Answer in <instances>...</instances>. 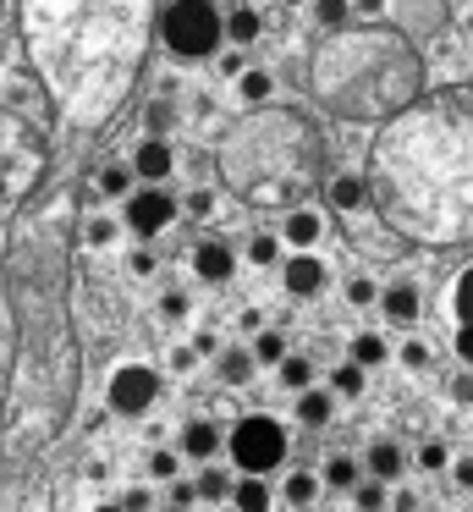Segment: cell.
I'll return each instance as SVG.
<instances>
[{
	"label": "cell",
	"instance_id": "cell-1",
	"mask_svg": "<svg viewBox=\"0 0 473 512\" xmlns=\"http://www.w3.org/2000/svg\"><path fill=\"white\" fill-rule=\"evenodd\" d=\"M160 39H165V50L171 56H182V61H204V56H215L220 50V12L209 6V0H171L160 12Z\"/></svg>",
	"mask_w": 473,
	"mask_h": 512
},
{
	"label": "cell",
	"instance_id": "cell-2",
	"mask_svg": "<svg viewBox=\"0 0 473 512\" xmlns=\"http://www.w3.org/2000/svg\"><path fill=\"white\" fill-rule=\"evenodd\" d=\"M226 452H231V463H237L242 474L264 479L270 468H281V463H286V424H281V419H270V413H248V419L231 424Z\"/></svg>",
	"mask_w": 473,
	"mask_h": 512
},
{
	"label": "cell",
	"instance_id": "cell-3",
	"mask_svg": "<svg viewBox=\"0 0 473 512\" xmlns=\"http://www.w3.org/2000/svg\"><path fill=\"white\" fill-rule=\"evenodd\" d=\"M160 397V369L149 364H121L110 375V391H105V413H121V419H138V413L154 408Z\"/></svg>",
	"mask_w": 473,
	"mask_h": 512
},
{
	"label": "cell",
	"instance_id": "cell-4",
	"mask_svg": "<svg viewBox=\"0 0 473 512\" xmlns=\"http://www.w3.org/2000/svg\"><path fill=\"white\" fill-rule=\"evenodd\" d=\"M176 215L182 210H176V199L165 188H132L127 199H121L116 221H121V232H132V237H160Z\"/></svg>",
	"mask_w": 473,
	"mask_h": 512
},
{
	"label": "cell",
	"instance_id": "cell-5",
	"mask_svg": "<svg viewBox=\"0 0 473 512\" xmlns=\"http://www.w3.org/2000/svg\"><path fill=\"white\" fill-rule=\"evenodd\" d=\"M132 182L138 188H165V177L176 171V149H171V138H143L138 149H132Z\"/></svg>",
	"mask_w": 473,
	"mask_h": 512
},
{
	"label": "cell",
	"instance_id": "cell-6",
	"mask_svg": "<svg viewBox=\"0 0 473 512\" xmlns=\"http://www.w3.org/2000/svg\"><path fill=\"white\" fill-rule=\"evenodd\" d=\"M281 287H286V298H297V303L319 298V292L330 287L325 259H314V254H292V259L281 265Z\"/></svg>",
	"mask_w": 473,
	"mask_h": 512
},
{
	"label": "cell",
	"instance_id": "cell-7",
	"mask_svg": "<svg viewBox=\"0 0 473 512\" xmlns=\"http://www.w3.org/2000/svg\"><path fill=\"white\" fill-rule=\"evenodd\" d=\"M220 446H226V430L215 419H187L176 435V457H187V463H215Z\"/></svg>",
	"mask_w": 473,
	"mask_h": 512
},
{
	"label": "cell",
	"instance_id": "cell-8",
	"mask_svg": "<svg viewBox=\"0 0 473 512\" xmlns=\"http://www.w3.org/2000/svg\"><path fill=\"white\" fill-rule=\"evenodd\" d=\"M193 276L198 281H231L237 276V248L226 243V237H204V243L193 248Z\"/></svg>",
	"mask_w": 473,
	"mask_h": 512
},
{
	"label": "cell",
	"instance_id": "cell-9",
	"mask_svg": "<svg viewBox=\"0 0 473 512\" xmlns=\"http://www.w3.org/2000/svg\"><path fill=\"white\" fill-rule=\"evenodd\" d=\"M380 314H385L391 325H418L424 298H418L413 281H391V287H380Z\"/></svg>",
	"mask_w": 473,
	"mask_h": 512
},
{
	"label": "cell",
	"instance_id": "cell-10",
	"mask_svg": "<svg viewBox=\"0 0 473 512\" xmlns=\"http://www.w3.org/2000/svg\"><path fill=\"white\" fill-rule=\"evenodd\" d=\"M363 474L380 479V485H396V479L407 474V452L396 441H374L369 452H363Z\"/></svg>",
	"mask_w": 473,
	"mask_h": 512
},
{
	"label": "cell",
	"instance_id": "cell-11",
	"mask_svg": "<svg viewBox=\"0 0 473 512\" xmlns=\"http://www.w3.org/2000/svg\"><path fill=\"white\" fill-rule=\"evenodd\" d=\"M319 237H325V221H319V210H292V215H286V226H281V243H286V248L308 254Z\"/></svg>",
	"mask_w": 473,
	"mask_h": 512
},
{
	"label": "cell",
	"instance_id": "cell-12",
	"mask_svg": "<svg viewBox=\"0 0 473 512\" xmlns=\"http://www.w3.org/2000/svg\"><path fill=\"white\" fill-rule=\"evenodd\" d=\"M220 34L231 39V50H248V45H259L264 17L253 12V6H237V12H226V17H220Z\"/></svg>",
	"mask_w": 473,
	"mask_h": 512
},
{
	"label": "cell",
	"instance_id": "cell-13",
	"mask_svg": "<svg viewBox=\"0 0 473 512\" xmlns=\"http://www.w3.org/2000/svg\"><path fill=\"white\" fill-rule=\"evenodd\" d=\"M330 419H336V397H330L325 386L297 391V424H308V430H325Z\"/></svg>",
	"mask_w": 473,
	"mask_h": 512
},
{
	"label": "cell",
	"instance_id": "cell-14",
	"mask_svg": "<svg viewBox=\"0 0 473 512\" xmlns=\"http://www.w3.org/2000/svg\"><path fill=\"white\" fill-rule=\"evenodd\" d=\"M363 479V463L352 452H330L325 463H319V485L325 490H352Z\"/></svg>",
	"mask_w": 473,
	"mask_h": 512
},
{
	"label": "cell",
	"instance_id": "cell-15",
	"mask_svg": "<svg viewBox=\"0 0 473 512\" xmlns=\"http://www.w3.org/2000/svg\"><path fill=\"white\" fill-rule=\"evenodd\" d=\"M385 358H391V342H385L380 331H358V336L347 342V364H358L363 375H369L374 364H385Z\"/></svg>",
	"mask_w": 473,
	"mask_h": 512
},
{
	"label": "cell",
	"instance_id": "cell-16",
	"mask_svg": "<svg viewBox=\"0 0 473 512\" xmlns=\"http://www.w3.org/2000/svg\"><path fill=\"white\" fill-rule=\"evenodd\" d=\"M231 507H237V512H270L275 507V490L270 485H264V479H253V474H242L237 479V485H231Z\"/></svg>",
	"mask_w": 473,
	"mask_h": 512
},
{
	"label": "cell",
	"instance_id": "cell-17",
	"mask_svg": "<svg viewBox=\"0 0 473 512\" xmlns=\"http://www.w3.org/2000/svg\"><path fill=\"white\" fill-rule=\"evenodd\" d=\"M363 386H369V375H363L358 364H347V358H341V364L325 375V391H330L336 402H358V397H363Z\"/></svg>",
	"mask_w": 473,
	"mask_h": 512
},
{
	"label": "cell",
	"instance_id": "cell-18",
	"mask_svg": "<svg viewBox=\"0 0 473 512\" xmlns=\"http://www.w3.org/2000/svg\"><path fill=\"white\" fill-rule=\"evenodd\" d=\"M215 369H220V380H226V386H248V380L259 375V364H253L248 347H220Z\"/></svg>",
	"mask_w": 473,
	"mask_h": 512
},
{
	"label": "cell",
	"instance_id": "cell-19",
	"mask_svg": "<svg viewBox=\"0 0 473 512\" xmlns=\"http://www.w3.org/2000/svg\"><path fill=\"white\" fill-rule=\"evenodd\" d=\"M319 490H325V485H319L314 468H292V474H286V485H281V501H286V507H314Z\"/></svg>",
	"mask_w": 473,
	"mask_h": 512
},
{
	"label": "cell",
	"instance_id": "cell-20",
	"mask_svg": "<svg viewBox=\"0 0 473 512\" xmlns=\"http://www.w3.org/2000/svg\"><path fill=\"white\" fill-rule=\"evenodd\" d=\"M275 380H281V386L292 391V397H297V391H308V386H314V358H303V353H286L281 364H275Z\"/></svg>",
	"mask_w": 473,
	"mask_h": 512
},
{
	"label": "cell",
	"instance_id": "cell-21",
	"mask_svg": "<svg viewBox=\"0 0 473 512\" xmlns=\"http://www.w3.org/2000/svg\"><path fill=\"white\" fill-rule=\"evenodd\" d=\"M330 204H336L341 215L363 210V204H369V182L352 177V171H347V177H336V182H330Z\"/></svg>",
	"mask_w": 473,
	"mask_h": 512
},
{
	"label": "cell",
	"instance_id": "cell-22",
	"mask_svg": "<svg viewBox=\"0 0 473 512\" xmlns=\"http://www.w3.org/2000/svg\"><path fill=\"white\" fill-rule=\"evenodd\" d=\"M248 353H253V364H259V369H275L286 353H292V342H286L281 331H259V336L248 342Z\"/></svg>",
	"mask_w": 473,
	"mask_h": 512
},
{
	"label": "cell",
	"instance_id": "cell-23",
	"mask_svg": "<svg viewBox=\"0 0 473 512\" xmlns=\"http://www.w3.org/2000/svg\"><path fill=\"white\" fill-rule=\"evenodd\" d=\"M138 188V182H132V166L127 160H110V166H99V193H105V199H127V193Z\"/></svg>",
	"mask_w": 473,
	"mask_h": 512
},
{
	"label": "cell",
	"instance_id": "cell-24",
	"mask_svg": "<svg viewBox=\"0 0 473 512\" xmlns=\"http://www.w3.org/2000/svg\"><path fill=\"white\" fill-rule=\"evenodd\" d=\"M231 485H237V479H231L226 468H215V463H204V468H198V479H193L198 501H226V496H231Z\"/></svg>",
	"mask_w": 473,
	"mask_h": 512
},
{
	"label": "cell",
	"instance_id": "cell-25",
	"mask_svg": "<svg viewBox=\"0 0 473 512\" xmlns=\"http://www.w3.org/2000/svg\"><path fill=\"white\" fill-rule=\"evenodd\" d=\"M242 259H248V265H259V270L281 265V237H270V232H253V237H248V248H242Z\"/></svg>",
	"mask_w": 473,
	"mask_h": 512
},
{
	"label": "cell",
	"instance_id": "cell-26",
	"mask_svg": "<svg viewBox=\"0 0 473 512\" xmlns=\"http://www.w3.org/2000/svg\"><path fill=\"white\" fill-rule=\"evenodd\" d=\"M237 94H242V100H248V105H264V100H270V94H275V78H270V72H264V67H248V72H242V78H237Z\"/></svg>",
	"mask_w": 473,
	"mask_h": 512
},
{
	"label": "cell",
	"instance_id": "cell-27",
	"mask_svg": "<svg viewBox=\"0 0 473 512\" xmlns=\"http://www.w3.org/2000/svg\"><path fill=\"white\" fill-rule=\"evenodd\" d=\"M121 237V221L116 215H88V226H83V243L88 248H110Z\"/></svg>",
	"mask_w": 473,
	"mask_h": 512
},
{
	"label": "cell",
	"instance_id": "cell-28",
	"mask_svg": "<svg viewBox=\"0 0 473 512\" xmlns=\"http://www.w3.org/2000/svg\"><path fill=\"white\" fill-rule=\"evenodd\" d=\"M143 127H149V138H165L176 127V105L171 100H154L149 111H143Z\"/></svg>",
	"mask_w": 473,
	"mask_h": 512
},
{
	"label": "cell",
	"instance_id": "cell-29",
	"mask_svg": "<svg viewBox=\"0 0 473 512\" xmlns=\"http://www.w3.org/2000/svg\"><path fill=\"white\" fill-rule=\"evenodd\" d=\"M352 501H358V512H385V485L380 479H358V485H352Z\"/></svg>",
	"mask_w": 473,
	"mask_h": 512
},
{
	"label": "cell",
	"instance_id": "cell-30",
	"mask_svg": "<svg viewBox=\"0 0 473 512\" xmlns=\"http://www.w3.org/2000/svg\"><path fill=\"white\" fill-rule=\"evenodd\" d=\"M413 463L424 468V474H446V468H451L446 441H424V446H418V457H413Z\"/></svg>",
	"mask_w": 473,
	"mask_h": 512
},
{
	"label": "cell",
	"instance_id": "cell-31",
	"mask_svg": "<svg viewBox=\"0 0 473 512\" xmlns=\"http://www.w3.org/2000/svg\"><path fill=\"white\" fill-rule=\"evenodd\" d=\"M176 474H182V457H176V446H160V452L149 457V479H160V485H171Z\"/></svg>",
	"mask_w": 473,
	"mask_h": 512
},
{
	"label": "cell",
	"instance_id": "cell-32",
	"mask_svg": "<svg viewBox=\"0 0 473 512\" xmlns=\"http://www.w3.org/2000/svg\"><path fill=\"white\" fill-rule=\"evenodd\" d=\"M352 17V0H314V23L319 28H341Z\"/></svg>",
	"mask_w": 473,
	"mask_h": 512
},
{
	"label": "cell",
	"instance_id": "cell-33",
	"mask_svg": "<svg viewBox=\"0 0 473 512\" xmlns=\"http://www.w3.org/2000/svg\"><path fill=\"white\" fill-rule=\"evenodd\" d=\"M165 507H176V512H193V507H198V490H193V479H182V474H176L171 485H165Z\"/></svg>",
	"mask_w": 473,
	"mask_h": 512
},
{
	"label": "cell",
	"instance_id": "cell-34",
	"mask_svg": "<svg viewBox=\"0 0 473 512\" xmlns=\"http://www.w3.org/2000/svg\"><path fill=\"white\" fill-rule=\"evenodd\" d=\"M347 303L352 309H369V303H380V287H374L369 276H352L347 281Z\"/></svg>",
	"mask_w": 473,
	"mask_h": 512
},
{
	"label": "cell",
	"instance_id": "cell-35",
	"mask_svg": "<svg viewBox=\"0 0 473 512\" xmlns=\"http://www.w3.org/2000/svg\"><path fill=\"white\" fill-rule=\"evenodd\" d=\"M176 210H182V215H193V221H204V215H215V193H209V188H198V193H187V199L176 204Z\"/></svg>",
	"mask_w": 473,
	"mask_h": 512
},
{
	"label": "cell",
	"instance_id": "cell-36",
	"mask_svg": "<svg viewBox=\"0 0 473 512\" xmlns=\"http://www.w3.org/2000/svg\"><path fill=\"white\" fill-rule=\"evenodd\" d=\"M121 512H160V501H154V490L132 485L127 496H121Z\"/></svg>",
	"mask_w": 473,
	"mask_h": 512
},
{
	"label": "cell",
	"instance_id": "cell-37",
	"mask_svg": "<svg viewBox=\"0 0 473 512\" xmlns=\"http://www.w3.org/2000/svg\"><path fill=\"white\" fill-rule=\"evenodd\" d=\"M127 270H132V276H154V270H160V254H154V248H132Z\"/></svg>",
	"mask_w": 473,
	"mask_h": 512
},
{
	"label": "cell",
	"instance_id": "cell-38",
	"mask_svg": "<svg viewBox=\"0 0 473 512\" xmlns=\"http://www.w3.org/2000/svg\"><path fill=\"white\" fill-rule=\"evenodd\" d=\"M187 309H193L187 292H165V298H160V320H187Z\"/></svg>",
	"mask_w": 473,
	"mask_h": 512
},
{
	"label": "cell",
	"instance_id": "cell-39",
	"mask_svg": "<svg viewBox=\"0 0 473 512\" xmlns=\"http://www.w3.org/2000/svg\"><path fill=\"white\" fill-rule=\"evenodd\" d=\"M457 314H462V325H473V270L457 281Z\"/></svg>",
	"mask_w": 473,
	"mask_h": 512
},
{
	"label": "cell",
	"instance_id": "cell-40",
	"mask_svg": "<svg viewBox=\"0 0 473 512\" xmlns=\"http://www.w3.org/2000/svg\"><path fill=\"white\" fill-rule=\"evenodd\" d=\"M402 364L407 369H429V347L418 342V336H413V342H402Z\"/></svg>",
	"mask_w": 473,
	"mask_h": 512
},
{
	"label": "cell",
	"instance_id": "cell-41",
	"mask_svg": "<svg viewBox=\"0 0 473 512\" xmlns=\"http://www.w3.org/2000/svg\"><path fill=\"white\" fill-rule=\"evenodd\" d=\"M187 347H193L198 358H220V336H215V331H198V336H193V342H187Z\"/></svg>",
	"mask_w": 473,
	"mask_h": 512
},
{
	"label": "cell",
	"instance_id": "cell-42",
	"mask_svg": "<svg viewBox=\"0 0 473 512\" xmlns=\"http://www.w3.org/2000/svg\"><path fill=\"white\" fill-rule=\"evenodd\" d=\"M451 479L457 490H473V457H451Z\"/></svg>",
	"mask_w": 473,
	"mask_h": 512
},
{
	"label": "cell",
	"instance_id": "cell-43",
	"mask_svg": "<svg viewBox=\"0 0 473 512\" xmlns=\"http://www.w3.org/2000/svg\"><path fill=\"white\" fill-rule=\"evenodd\" d=\"M220 72H226V78H242V72H248V56H242V50H226V56H220Z\"/></svg>",
	"mask_w": 473,
	"mask_h": 512
},
{
	"label": "cell",
	"instance_id": "cell-44",
	"mask_svg": "<svg viewBox=\"0 0 473 512\" xmlns=\"http://www.w3.org/2000/svg\"><path fill=\"white\" fill-rule=\"evenodd\" d=\"M193 364H198V353H193V347H171V369H176V375H187Z\"/></svg>",
	"mask_w": 473,
	"mask_h": 512
},
{
	"label": "cell",
	"instance_id": "cell-45",
	"mask_svg": "<svg viewBox=\"0 0 473 512\" xmlns=\"http://www.w3.org/2000/svg\"><path fill=\"white\" fill-rule=\"evenodd\" d=\"M451 402H462V408L473 402V375H457V380H451Z\"/></svg>",
	"mask_w": 473,
	"mask_h": 512
},
{
	"label": "cell",
	"instance_id": "cell-46",
	"mask_svg": "<svg viewBox=\"0 0 473 512\" xmlns=\"http://www.w3.org/2000/svg\"><path fill=\"white\" fill-rule=\"evenodd\" d=\"M457 358L473 369V325H462V331H457Z\"/></svg>",
	"mask_w": 473,
	"mask_h": 512
},
{
	"label": "cell",
	"instance_id": "cell-47",
	"mask_svg": "<svg viewBox=\"0 0 473 512\" xmlns=\"http://www.w3.org/2000/svg\"><path fill=\"white\" fill-rule=\"evenodd\" d=\"M391 512H418V496H413V490H396V496H391Z\"/></svg>",
	"mask_w": 473,
	"mask_h": 512
},
{
	"label": "cell",
	"instance_id": "cell-48",
	"mask_svg": "<svg viewBox=\"0 0 473 512\" xmlns=\"http://www.w3.org/2000/svg\"><path fill=\"white\" fill-rule=\"evenodd\" d=\"M352 12H358V17H380L385 0H352Z\"/></svg>",
	"mask_w": 473,
	"mask_h": 512
},
{
	"label": "cell",
	"instance_id": "cell-49",
	"mask_svg": "<svg viewBox=\"0 0 473 512\" xmlns=\"http://www.w3.org/2000/svg\"><path fill=\"white\" fill-rule=\"evenodd\" d=\"M94 512H121V501H99V507Z\"/></svg>",
	"mask_w": 473,
	"mask_h": 512
},
{
	"label": "cell",
	"instance_id": "cell-50",
	"mask_svg": "<svg viewBox=\"0 0 473 512\" xmlns=\"http://www.w3.org/2000/svg\"><path fill=\"white\" fill-rule=\"evenodd\" d=\"M286 6H303V0H286Z\"/></svg>",
	"mask_w": 473,
	"mask_h": 512
},
{
	"label": "cell",
	"instance_id": "cell-51",
	"mask_svg": "<svg viewBox=\"0 0 473 512\" xmlns=\"http://www.w3.org/2000/svg\"><path fill=\"white\" fill-rule=\"evenodd\" d=\"M160 512H176V507H160Z\"/></svg>",
	"mask_w": 473,
	"mask_h": 512
}]
</instances>
